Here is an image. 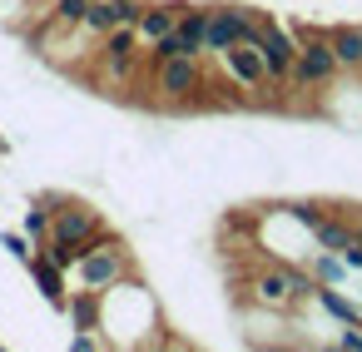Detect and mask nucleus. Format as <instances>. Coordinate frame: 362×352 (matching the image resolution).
<instances>
[{"mask_svg": "<svg viewBox=\"0 0 362 352\" xmlns=\"http://www.w3.org/2000/svg\"><path fill=\"white\" fill-rule=\"evenodd\" d=\"M75 278H80L85 293H110V288H119V283L129 278V253H124V243L110 238V233H100V238L80 253Z\"/></svg>", "mask_w": 362, "mask_h": 352, "instance_id": "obj_1", "label": "nucleus"}, {"mask_svg": "<svg viewBox=\"0 0 362 352\" xmlns=\"http://www.w3.org/2000/svg\"><path fill=\"white\" fill-rule=\"evenodd\" d=\"M342 75L327 30H298V65H293V90H327Z\"/></svg>", "mask_w": 362, "mask_h": 352, "instance_id": "obj_2", "label": "nucleus"}, {"mask_svg": "<svg viewBox=\"0 0 362 352\" xmlns=\"http://www.w3.org/2000/svg\"><path fill=\"white\" fill-rule=\"evenodd\" d=\"M154 75V90L164 105H194L204 95V60H189V55H169L159 65H149Z\"/></svg>", "mask_w": 362, "mask_h": 352, "instance_id": "obj_3", "label": "nucleus"}, {"mask_svg": "<svg viewBox=\"0 0 362 352\" xmlns=\"http://www.w3.org/2000/svg\"><path fill=\"white\" fill-rule=\"evenodd\" d=\"M258 25H263V20H258L248 6H214V11H209L204 50L218 60V55H223V50H233L238 40H248V45H253V40H258Z\"/></svg>", "mask_w": 362, "mask_h": 352, "instance_id": "obj_4", "label": "nucleus"}, {"mask_svg": "<svg viewBox=\"0 0 362 352\" xmlns=\"http://www.w3.org/2000/svg\"><path fill=\"white\" fill-rule=\"evenodd\" d=\"M253 45L263 50L268 80L288 85V80H293V65H298V35H293V30H283L278 20H263V25H258V40H253Z\"/></svg>", "mask_w": 362, "mask_h": 352, "instance_id": "obj_5", "label": "nucleus"}, {"mask_svg": "<svg viewBox=\"0 0 362 352\" xmlns=\"http://www.w3.org/2000/svg\"><path fill=\"white\" fill-rule=\"evenodd\" d=\"M100 233H105V223H100V213H95V209H85V204H60V209H55V228H50V238L75 243V248L85 253Z\"/></svg>", "mask_w": 362, "mask_h": 352, "instance_id": "obj_6", "label": "nucleus"}, {"mask_svg": "<svg viewBox=\"0 0 362 352\" xmlns=\"http://www.w3.org/2000/svg\"><path fill=\"white\" fill-rule=\"evenodd\" d=\"M218 60H223V75H228L238 90H263V85H268V65H263V50H258V45L238 40V45L223 50Z\"/></svg>", "mask_w": 362, "mask_h": 352, "instance_id": "obj_7", "label": "nucleus"}, {"mask_svg": "<svg viewBox=\"0 0 362 352\" xmlns=\"http://www.w3.org/2000/svg\"><path fill=\"white\" fill-rule=\"evenodd\" d=\"M139 11H144V0H95L90 6V16H85V35H110V30H119V25H134L139 20Z\"/></svg>", "mask_w": 362, "mask_h": 352, "instance_id": "obj_8", "label": "nucleus"}, {"mask_svg": "<svg viewBox=\"0 0 362 352\" xmlns=\"http://www.w3.org/2000/svg\"><path fill=\"white\" fill-rule=\"evenodd\" d=\"M30 278H35V288L45 293V303H50V307H70V293H65V268H60V263H50L45 253H35V258H30Z\"/></svg>", "mask_w": 362, "mask_h": 352, "instance_id": "obj_9", "label": "nucleus"}, {"mask_svg": "<svg viewBox=\"0 0 362 352\" xmlns=\"http://www.w3.org/2000/svg\"><path fill=\"white\" fill-rule=\"evenodd\" d=\"M134 30H139V40H144V50H149L154 40H164V35L179 30V6H144L139 20H134Z\"/></svg>", "mask_w": 362, "mask_h": 352, "instance_id": "obj_10", "label": "nucleus"}, {"mask_svg": "<svg viewBox=\"0 0 362 352\" xmlns=\"http://www.w3.org/2000/svg\"><path fill=\"white\" fill-rule=\"evenodd\" d=\"M327 40H332V55L342 70H362V25H337V30H327Z\"/></svg>", "mask_w": 362, "mask_h": 352, "instance_id": "obj_11", "label": "nucleus"}, {"mask_svg": "<svg viewBox=\"0 0 362 352\" xmlns=\"http://www.w3.org/2000/svg\"><path fill=\"white\" fill-rule=\"evenodd\" d=\"M313 298L322 303V312L337 322V327H347V322H362V312H357V303H347L342 293H337V283H317L313 288Z\"/></svg>", "mask_w": 362, "mask_h": 352, "instance_id": "obj_12", "label": "nucleus"}, {"mask_svg": "<svg viewBox=\"0 0 362 352\" xmlns=\"http://www.w3.org/2000/svg\"><path fill=\"white\" fill-rule=\"evenodd\" d=\"M308 273H313V283H342V273H352V268L342 263V253H332V248H313Z\"/></svg>", "mask_w": 362, "mask_h": 352, "instance_id": "obj_13", "label": "nucleus"}, {"mask_svg": "<svg viewBox=\"0 0 362 352\" xmlns=\"http://www.w3.org/2000/svg\"><path fill=\"white\" fill-rule=\"evenodd\" d=\"M35 243H45L50 238V228H55V209H45V204H35V209H25V223H21Z\"/></svg>", "mask_w": 362, "mask_h": 352, "instance_id": "obj_14", "label": "nucleus"}, {"mask_svg": "<svg viewBox=\"0 0 362 352\" xmlns=\"http://www.w3.org/2000/svg\"><path fill=\"white\" fill-rule=\"evenodd\" d=\"M90 6H95V0H55V11H50V20H55V25H85Z\"/></svg>", "mask_w": 362, "mask_h": 352, "instance_id": "obj_15", "label": "nucleus"}, {"mask_svg": "<svg viewBox=\"0 0 362 352\" xmlns=\"http://www.w3.org/2000/svg\"><path fill=\"white\" fill-rule=\"evenodd\" d=\"M0 248H11V258H21L25 268H30V258H35V238H30V233H0Z\"/></svg>", "mask_w": 362, "mask_h": 352, "instance_id": "obj_16", "label": "nucleus"}, {"mask_svg": "<svg viewBox=\"0 0 362 352\" xmlns=\"http://www.w3.org/2000/svg\"><path fill=\"white\" fill-rule=\"evenodd\" d=\"M342 263H347V268H352V273H357V268H362V233H352V243H347V248H342Z\"/></svg>", "mask_w": 362, "mask_h": 352, "instance_id": "obj_17", "label": "nucleus"}, {"mask_svg": "<svg viewBox=\"0 0 362 352\" xmlns=\"http://www.w3.org/2000/svg\"><path fill=\"white\" fill-rule=\"evenodd\" d=\"M95 347H105V337H100V332H90V327H85V332H75V352H95Z\"/></svg>", "mask_w": 362, "mask_h": 352, "instance_id": "obj_18", "label": "nucleus"}]
</instances>
